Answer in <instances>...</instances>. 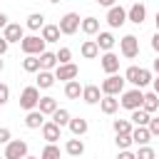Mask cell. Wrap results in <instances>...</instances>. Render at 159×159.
<instances>
[{"label": "cell", "instance_id": "obj_1", "mask_svg": "<svg viewBox=\"0 0 159 159\" xmlns=\"http://www.w3.org/2000/svg\"><path fill=\"white\" fill-rule=\"evenodd\" d=\"M45 40L40 37V35H25L22 40H20V50L25 52V55H35V57H40L42 52H45Z\"/></svg>", "mask_w": 159, "mask_h": 159}, {"label": "cell", "instance_id": "obj_2", "mask_svg": "<svg viewBox=\"0 0 159 159\" xmlns=\"http://www.w3.org/2000/svg\"><path fill=\"white\" fill-rule=\"evenodd\" d=\"M142 99H144V92H142L139 87H134V89H127V92H122L119 107H124V109L134 112V109H142Z\"/></svg>", "mask_w": 159, "mask_h": 159}, {"label": "cell", "instance_id": "obj_3", "mask_svg": "<svg viewBox=\"0 0 159 159\" xmlns=\"http://www.w3.org/2000/svg\"><path fill=\"white\" fill-rule=\"evenodd\" d=\"M99 89H102V94H112V97H117V94L124 92V77H119V75H107V77L102 80Z\"/></svg>", "mask_w": 159, "mask_h": 159}, {"label": "cell", "instance_id": "obj_4", "mask_svg": "<svg viewBox=\"0 0 159 159\" xmlns=\"http://www.w3.org/2000/svg\"><path fill=\"white\" fill-rule=\"evenodd\" d=\"M37 102H40V89H37L35 84H30V87H25V89L20 92V107H22L25 112L37 109Z\"/></svg>", "mask_w": 159, "mask_h": 159}, {"label": "cell", "instance_id": "obj_5", "mask_svg": "<svg viewBox=\"0 0 159 159\" xmlns=\"http://www.w3.org/2000/svg\"><path fill=\"white\" fill-rule=\"evenodd\" d=\"M5 159H25L27 157V142L25 139H10L5 144Z\"/></svg>", "mask_w": 159, "mask_h": 159}, {"label": "cell", "instance_id": "obj_6", "mask_svg": "<svg viewBox=\"0 0 159 159\" xmlns=\"http://www.w3.org/2000/svg\"><path fill=\"white\" fill-rule=\"evenodd\" d=\"M80 22H82V20H80L77 12H65V15L60 17V25H57V27H60V35H75V32L80 30Z\"/></svg>", "mask_w": 159, "mask_h": 159}, {"label": "cell", "instance_id": "obj_7", "mask_svg": "<svg viewBox=\"0 0 159 159\" xmlns=\"http://www.w3.org/2000/svg\"><path fill=\"white\" fill-rule=\"evenodd\" d=\"M119 52H122V57L134 60V57L139 55V40H137L134 35H124V37L119 40Z\"/></svg>", "mask_w": 159, "mask_h": 159}, {"label": "cell", "instance_id": "obj_8", "mask_svg": "<svg viewBox=\"0 0 159 159\" xmlns=\"http://www.w3.org/2000/svg\"><path fill=\"white\" fill-rule=\"evenodd\" d=\"M124 22H127V10L122 5H112L107 10V25L109 27H122Z\"/></svg>", "mask_w": 159, "mask_h": 159}, {"label": "cell", "instance_id": "obj_9", "mask_svg": "<svg viewBox=\"0 0 159 159\" xmlns=\"http://www.w3.org/2000/svg\"><path fill=\"white\" fill-rule=\"evenodd\" d=\"M77 75H80V67L75 62H67V65H57L55 67V80L70 82V80H77Z\"/></svg>", "mask_w": 159, "mask_h": 159}, {"label": "cell", "instance_id": "obj_10", "mask_svg": "<svg viewBox=\"0 0 159 159\" xmlns=\"http://www.w3.org/2000/svg\"><path fill=\"white\" fill-rule=\"evenodd\" d=\"M2 37L7 40V45H10V42H20V40L25 37V27H22L20 22H7L5 30H2Z\"/></svg>", "mask_w": 159, "mask_h": 159}, {"label": "cell", "instance_id": "obj_11", "mask_svg": "<svg viewBox=\"0 0 159 159\" xmlns=\"http://www.w3.org/2000/svg\"><path fill=\"white\" fill-rule=\"evenodd\" d=\"M127 20L134 22V25H142L147 20V5L144 2H134L129 10H127Z\"/></svg>", "mask_w": 159, "mask_h": 159}, {"label": "cell", "instance_id": "obj_12", "mask_svg": "<svg viewBox=\"0 0 159 159\" xmlns=\"http://www.w3.org/2000/svg\"><path fill=\"white\" fill-rule=\"evenodd\" d=\"M40 129H42V139H45L47 144H55L57 139H62V129H60L55 122H45Z\"/></svg>", "mask_w": 159, "mask_h": 159}, {"label": "cell", "instance_id": "obj_13", "mask_svg": "<svg viewBox=\"0 0 159 159\" xmlns=\"http://www.w3.org/2000/svg\"><path fill=\"white\" fill-rule=\"evenodd\" d=\"M102 62V70L107 72V75H117V70H119V55H114V52H104L102 57H99Z\"/></svg>", "mask_w": 159, "mask_h": 159}, {"label": "cell", "instance_id": "obj_14", "mask_svg": "<svg viewBox=\"0 0 159 159\" xmlns=\"http://www.w3.org/2000/svg\"><path fill=\"white\" fill-rule=\"evenodd\" d=\"M82 99H84L87 104H99L102 89H99L97 84H84V87H82Z\"/></svg>", "mask_w": 159, "mask_h": 159}, {"label": "cell", "instance_id": "obj_15", "mask_svg": "<svg viewBox=\"0 0 159 159\" xmlns=\"http://www.w3.org/2000/svg\"><path fill=\"white\" fill-rule=\"evenodd\" d=\"M45 122H47V119H45V114H42L40 109L27 112V117H25V127H27V129H40Z\"/></svg>", "mask_w": 159, "mask_h": 159}, {"label": "cell", "instance_id": "obj_16", "mask_svg": "<svg viewBox=\"0 0 159 159\" xmlns=\"http://www.w3.org/2000/svg\"><path fill=\"white\" fill-rule=\"evenodd\" d=\"M94 42H97V47H99V50L112 52V47H114V42H117V40H114V35H112V32H104V30H102V32H97V40H94Z\"/></svg>", "mask_w": 159, "mask_h": 159}, {"label": "cell", "instance_id": "obj_17", "mask_svg": "<svg viewBox=\"0 0 159 159\" xmlns=\"http://www.w3.org/2000/svg\"><path fill=\"white\" fill-rule=\"evenodd\" d=\"M99 109H102L104 114H114V112L119 109V99L112 97V94H102V99H99Z\"/></svg>", "mask_w": 159, "mask_h": 159}, {"label": "cell", "instance_id": "obj_18", "mask_svg": "<svg viewBox=\"0 0 159 159\" xmlns=\"http://www.w3.org/2000/svg\"><path fill=\"white\" fill-rule=\"evenodd\" d=\"M132 142L139 144V147H147V144L152 142L149 129H147V127H134V129H132Z\"/></svg>", "mask_w": 159, "mask_h": 159}, {"label": "cell", "instance_id": "obj_19", "mask_svg": "<svg viewBox=\"0 0 159 159\" xmlns=\"http://www.w3.org/2000/svg\"><path fill=\"white\" fill-rule=\"evenodd\" d=\"M67 127H70V132H72L75 137H82V134H87V129H89L87 119H82V117H72Z\"/></svg>", "mask_w": 159, "mask_h": 159}, {"label": "cell", "instance_id": "obj_20", "mask_svg": "<svg viewBox=\"0 0 159 159\" xmlns=\"http://www.w3.org/2000/svg\"><path fill=\"white\" fill-rule=\"evenodd\" d=\"M65 152H67L70 157H82V154H84V142H82L80 137H75V139H67V144H65Z\"/></svg>", "mask_w": 159, "mask_h": 159}, {"label": "cell", "instance_id": "obj_21", "mask_svg": "<svg viewBox=\"0 0 159 159\" xmlns=\"http://www.w3.org/2000/svg\"><path fill=\"white\" fill-rule=\"evenodd\" d=\"M55 84V72H47V70H40L37 72V89H50Z\"/></svg>", "mask_w": 159, "mask_h": 159}, {"label": "cell", "instance_id": "obj_22", "mask_svg": "<svg viewBox=\"0 0 159 159\" xmlns=\"http://www.w3.org/2000/svg\"><path fill=\"white\" fill-rule=\"evenodd\" d=\"M65 97H67V99H80V97H82V84H80V80L65 82Z\"/></svg>", "mask_w": 159, "mask_h": 159}, {"label": "cell", "instance_id": "obj_23", "mask_svg": "<svg viewBox=\"0 0 159 159\" xmlns=\"http://www.w3.org/2000/svg\"><path fill=\"white\" fill-rule=\"evenodd\" d=\"M60 104H57V99L55 97H40V102H37V109L42 112V114H55V109H57Z\"/></svg>", "mask_w": 159, "mask_h": 159}, {"label": "cell", "instance_id": "obj_24", "mask_svg": "<svg viewBox=\"0 0 159 159\" xmlns=\"http://www.w3.org/2000/svg\"><path fill=\"white\" fill-rule=\"evenodd\" d=\"M25 27L27 30H42L45 27V15L42 12H30L27 20H25Z\"/></svg>", "mask_w": 159, "mask_h": 159}, {"label": "cell", "instance_id": "obj_25", "mask_svg": "<svg viewBox=\"0 0 159 159\" xmlns=\"http://www.w3.org/2000/svg\"><path fill=\"white\" fill-rule=\"evenodd\" d=\"M80 30H82L84 35H97V32H99V20L89 15V17H84V20L80 22Z\"/></svg>", "mask_w": 159, "mask_h": 159}, {"label": "cell", "instance_id": "obj_26", "mask_svg": "<svg viewBox=\"0 0 159 159\" xmlns=\"http://www.w3.org/2000/svg\"><path fill=\"white\" fill-rule=\"evenodd\" d=\"M80 52H82V57H84V60H94V57L99 55V47H97V42H94V40H84V42H82V47H80Z\"/></svg>", "mask_w": 159, "mask_h": 159}, {"label": "cell", "instance_id": "obj_27", "mask_svg": "<svg viewBox=\"0 0 159 159\" xmlns=\"http://www.w3.org/2000/svg\"><path fill=\"white\" fill-rule=\"evenodd\" d=\"M70 119H72V114H70V112H67L65 107H57L50 122H55V124H57V127L62 129V127H67V124H70Z\"/></svg>", "mask_w": 159, "mask_h": 159}, {"label": "cell", "instance_id": "obj_28", "mask_svg": "<svg viewBox=\"0 0 159 159\" xmlns=\"http://www.w3.org/2000/svg\"><path fill=\"white\" fill-rule=\"evenodd\" d=\"M149 119H152V114H149V112H144V109H134V112H132V117H129V122H132L134 127H147V124H149Z\"/></svg>", "mask_w": 159, "mask_h": 159}, {"label": "cell", "instance_id": "obj_29", "mask_svg": "<svg viewBox=\"0 0 159 159\" xmlns=\"http://www.w3.org/2000/svg\"><path fill=\"white\" fill-rule=\"evenodd\" d=\"M40 37H42L45 42H60V27H57V25H45Z\"/></svg>", "mask_w": 159, "mask_h": 159}, {"label": "cell", "instance_id": "obj_30", "mask_svg": "<svg viewBox=\"0 0 159 159\" xmlns=\"http://www.w3.org/2000/svg\"><path fill=\"white\" fill-rule=\"evenodd\" d=\"M52 67H57V55L45 50V52L40 55V70H47V72H50Z\"/></svg>", "mask_w": 159, "mask_h": 159}, {"label": "cell", "instance_id": "obj_31", "mask_svg": "<svg viewBox=\"0 0 159 159\" xmlns=\"http://www.w3.org/2000/svg\"><path fill=\"white\" fill-rule=\"evenodd\" d=\"M142 109H144V112H149V114H152V112H157V109H159V97H157L154 92L144 94V99H142Z\"/></svg>", "mask_w": 159, "mask_h": 159}, {"label": "cell", "instance_id": "obj_32", "mask_svg": "<svg viewBox=\"0 0 159 159\" xmlns=\"http://www.w3.org/2000/svg\"><path fill=\"white\" fill-rule=\"evenodd\" d=\"M22 70H25V72H40V57H35V55H25V60H22Z\"/></svg>", "mask_w": 159, "mask_h": 159}, {"label": "cell", "instance_id": "obj_33", "mask_svg": "<svg viewBox=\"0 0 159 159\" xmlns=\"http://www.w3.org/2000/svg\"><path fill=\"white\" fill-rule=\"evenodd\" d=\"M112 129H114V134H132V122L129 119H114Z\"/></svg>", "mask_w": 159, "mask_h": 159}, {"label": "cell", "instance_id": "obj_34", "mask_svg": "<svg viewBox=\"0 0 159 159\" xmlns=\"http://www.w3.org/2000/svg\"><path fill=\"white\" fill-rule=\"evenodd\" d=\"M147 84H152V70H147V67H139V77H137V87L142 89V87H147Z\"/></svg>", "mask_w": 159, "mask_h": 159}, {"label": "cell", "instance_id": "obj_35", "mask_svg": "<svg viewBox=\"0 0 159 159\" xmlns=\"http://www.w3.org/2000/svg\"><path fill=\"white\" fill-rule=\"evenodd\" d=\"M40 159H60V147L57 144H47L40 154Z\"/></svg>", "mask_w": 159, "mask_h": 159}, {"label": "cell", "instance_id": "obj_36", "mask_svg": "<svg viewBox=\"0 0 159 159\" xmlns=\"http://www.w3.org/2000/svg\"><path fill=\"white\" fill-rule=\"evenodd\" d=\"M55 55H57V65H67V62H72V50H70V47H60Z\"/></svg>", "mask_w": 159, "mask_h": 159}, {"label": "cell", "instance_id": "obj_37", "mask_svg": "<svg viewBox=\"0 0 159 159\" xmlns=\"http://www.w3.org/2000/svg\"><path fill=\"white\" fill-rule=\"evenodd\" d=\"M134 157L137 159H157V152L147 144V147H139V152H134Z\"/></svg>", "mask_w": 159, "mask_h": 159}, {"label": "cell", "instance_id": "obj_38", "mask_svg": "<svg viewBox=\"0 0 159 159\" xmlns=\"http://www.w3.org/2000/svg\"><path fill=\"white\" fill-rule=\"evenodd\" d=\"M137 77H139V67H137V65L127 67V72H124V82H132V84L137 87Z\"/></svg>", "mask_w": 159, "mask_h": 159}, {"label": "cell", "instance_id": "obj_39", "mask_svg": "<svg viewBox=\"0 0 159 159\" xmlns=\"http://www.w3.org/2000/svg\"><path fill=\"white\" fill-rule=\"evenodd\" d=\"M114 142H117V147H119V149H129V147L134 144V142H132V134H117V139H114Z\"/></svg>", "mask_w": 159, "mask_h": 159}, {"label": "cell", "instance_id": "obj_40", "mask_svg": "<svg viewBox=\"0 0 159 159\" xmlns=\"http://www.w3.org/2000/svg\"><path fill=\"white\" fill-rule=\"evenodd\" d=\"M147 129H149V134H152V137H159V117H152V119H149V124H147Z\"/></svg>", "mask_w": 159, "mask_h": 159}, {"label": "cell", "instance_id": "obj_41", "mask_svg": "<svg viewBox=\"0 0 159 159\" xmlns=\"http://www.w3.org/2000/svg\"><path fill=\"white\" fill-rule=\"evenodd\" d=\"M7 99H10V87L0 82V107H2V104H7Z\"/></svg>", "mask_w": 159, "mask_h": 159}, {"label": "cell", "instance_id": "obj_42", "mask_svg": "<svg viewBox=\"0 0 159 159\" xmlns=\"http://www.w3.org/2000/svg\"><path fill=\"white\" fill-rule=\"evenodd\" d=\"M7 142H10V129L0 127V144H7Z\"/></svg>", "mask_w": 159, "mask_h": 159}, {"label": "cell", "instance_id": "obj_43", "mask_svg": "<svg viewBox=\"0 0 159 159\" xmlns=\"http://www.w3.org/2000/svg\"><path fill=\"white\" fill-rule=\"evenodd\" d=\"M117 159H137V157H134V152H129V149H119Z\"/></svg>", "mask_w": 159, "mask_h": 159}, {"label": "cell", "instance_id": "obj_44", "mask_svg": "<svg viewBox=\"0 0 159 159\" xmlns=\"http://www.w3.org/2000/svg\"><path fill=\"white\" fill-rule=\"evenodd\" d=\"M152 50L159 55V32H154V35H152Z\"/></svg>", "mask_w": 159, "mask_h": 159}, {"label": "cell", "instance_id": "obj_45", "mask_svg": "<svg viewBox=\"0 0 159 159\" xmlns=\"http://www.w3.org/2000/svg\"><path fill=\"white\" fill-rule=\"evenodd\" d=\"M7 47H10V45H7V40H5L2 35H0V57H2L5 52H7Z\"/></svg>", "mask_w": 159, "mask_h": 159}, {"label": "cell", "instance_id": "obj_46", "mask_svg": "<svg viewBox=\"0 0 159 159\" xmlns=\"http://www.w3.org/2000/svg\"><path fill=\"white\" fill-rule=\"evenodd\" d=\"M97 5H104V7H112V5H117V0H94Z\"/></svg>", "mask_w": 159, "mask_h": 159}, {"label": "cell", "instance_id": "obj_47", "mask_svg": "<svg viewBox=\"0 0 159 159\" xmlns=\"http://www.w3.org/2000/svg\"><path fill=\"white\" fill-rule=\"evenodd\" d=\"M5 25H7V15L0 12V30H5Z\"/></svg>", "mask_w": 159, "mask_h": 159}, {"label": "cell", "instance_id": "obj_48", "mask_svg": "<svg viewBox=\"0 0 159 159\" xmlns=\"http://www.w3.org/2000/svg\"><path fill=\"white\" fill-rule=\"evenodd\" d=\"M152 87H154V94L159 97V77H157V80H152Z\"/></svg>", "mask_w": 159, "mask_h": 159}, {"label": "cell", "instance_id": "obj_49", "mask_svg": "<svg viewBox=\"0 0 159 159\" xmlns=\"http://www.w3.org/2000/svg\"><path fill=\"white\" fill-rule=\"evenodd\" d=\"M152 70H154V72H157V75H159V55H157V60H154V62H152Z\"/></svg>", "mask_w": 159, "mask_h": 159}, {"label": "cell", "instance_id": "obj_50", "mask_svg": "<svg viewBox=\"0 0 159 159\" xmlns=\"http://www.w3.org/2000/svg\"><path fill=\"white\" fill-rule=\"evenodd\" d=\"M154 22H157V32H159V12H157V17H154Z\"/></svg>", "mask_w": 159, "mask_h": 159}, {"label": "cell", "instance_id": "obj_51", "mask_svg": "<svg viewBox=\"0 0 159 159\" xmlns=\"http://www.w3.org/2000/svg\"><path fill=\"white\" fill-rule=\"evenodd\" d=\"M2 70H5V62H2V60H0V72H2Z\"/></svg>", "mask_w": 159, "mask_h": 159}, {"label": "cell", "instance_id": "obj_52", "mask_svg": "<svg viewBox=\"0 0 159 159\" xmlns=\"http://www.w3.org/2000/svg\"><path fill=\"white\" fill-rule=\"evenodd\" d=\"M25 159H40V157H30V154H27V157H25Z\"/></svg>", "mask_w": 159, "mask_h": 159}, {"label": "cell", "instance_id": "obj_53", "mask_svg": "<svg viewBox=\"0 0 159 159\" xmlns=\"http://www.w3.org/2000/svg\"><path fill=\"white\" fill-rule=\"evenodd\" d=\"M50 2H60V0H50Z\"/></svg>", "mask_w": 159, "mask_h": 159}, {"label": "cell", "instance_id": "obj_54", "mask_svg": "<svg viewBox=\"0 0 159 159\" xmlns=\"http://www.w3.org/2000/svg\"><path fill=\"white\" fill-rule=\"evenodd\" d=\"M0 159H5V157H0Z\"/></svg>", "mask_w": 159, "mask_h": 159}]
</instances>
